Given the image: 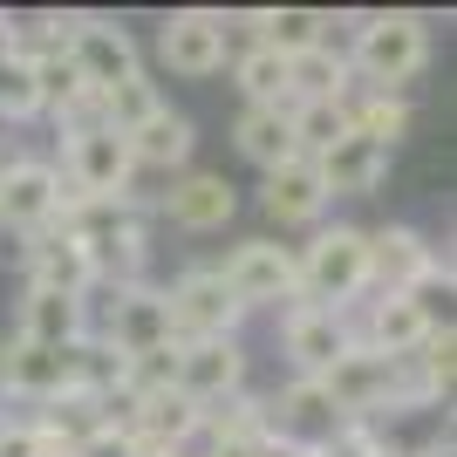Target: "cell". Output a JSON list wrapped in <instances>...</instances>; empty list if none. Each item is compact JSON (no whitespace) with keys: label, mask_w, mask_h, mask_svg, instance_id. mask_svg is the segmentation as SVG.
<instances>
[{"label":"cell","mask_w":457,"mask_h":457,"mask_svg":"<svg viewBox=\"0 0 457 457\" xmlns=\"http://www.w3.org/2000/svg\"><path fill=\"white\" fill-rule=\"evenodd\" d=\"M342 55H348V76L369 82V96H403L430 62V28L417 14H362Z\"/></svg>","instance_id":"cell-1"},{"label":"cell","mask_w":457,"mask_h":457,"mask_svg":"<svg viewBox=\"0 0 457 457\" xmlns=\"http://www.w3.org/2000/svg\"><path fill=\"white\" fill-rule=\"evenodd\" d=\"M294 280H301L307 307L342 314L348 301L369 294V232L362 226H321L301 253H294Z\"/></svg>","instance_id":"cell-2"},{"label":"cell","mask_w":457,"mask_h":457,"mask_svg":"<svg viewBox=\"0 0 457 457\" xmlns=\"http://www.w3.org/2000/svg\"><path fill=\"white\" fill-rule=\"evenodd\" d=\"M62 191L69 198H130V178H137V157H130V137L110 130L103 116H82V123H62Z\"/></svg>","instance_id":"cell-3"},{"label":"cell","mask_w":457,"mask_h":457,"mask_svg":"<svg viewBox=\"0 0 457 457\" xmlns=\"http://www.w3.org/2000/svg\"><path fill=\"white\" fill-rule=\"evenodd\" d=\"M314 382H321L328 403L355 423H376L382 410H403V362H389V355H376V348H362V342H348Z\"/></svg>","instance_id":"cell-4"},{"label":"cell","mask_w":457,"mask_h":457,"mask_svg":"<svg viewBox=\"0 0 457 457\" xmlns=\"http://www.w3.org/2000/svg\"><path fill=\"white\" fill-rule=\"evenodd\" d=\"M62 55H69V69H76V82L89 89V103L144 69L130 28H116V21H103V14H69L62 21Z\"/></svg>","instance_id":"cell-5"},{"label":"cell","mask_w":457,"mask_h":457,"mask_svg":"<svg viewBox=\"0 0 457 457\" xmlns=\"http://www.w3.org/2000/svg\"><path fill=\"white\" fill-rule=\"evenodd\" d=\"M164 307H171V335L178 342H205V335H239L246 307L232 301V287L219 280V267H185L164 287Z\"/></svg>","instance_id":"cell-6"},{"label":"cell","mask_w":457,"mask_h":457,"mask_svg":"<svg viewBox=\"0 0 457 457\" xmlns=\"http://www.w3.org/2000/svg\"><path fill=\"white\" fill-rule=\"evenodd\" d=\"M157 62H164L171 76H185V82L219 76V69L232 62L226 14H212V7H185V14H171L164 28H157Z\"/></svg>","instance_id":"cell-7"},{"label":"cell","mask_w":457,"mask_h":457,"mask_svg":"<svg viewBox=\"0 0 457 457\" xmlns=\"http://www.w3.org/2000/svg\"><path fill=\"white\" fill-rule=\"evenodd\" d=\"M219 280L232 287V301L246 307H294L301 301V280H294V246H273V239H246V246L226 253Z\"/></svg>","instance_id":"cell-8"},{"label":"cell","mask_w":457,"mask_h":457,"mask_svg":"<svg viewBox=\"0 0 457 457\" xmlns=\"http://www.w3.org/2000/svg\"><path fill=\"white\" fill-rule=\"evenodd\" d=\"M171 389L191 403V410H212L246 389V348L239 335H205V342H178V376Z\"/></svg>","instance_id":"cell-9"},{"label":"cell","mask_w":457,"mask_h":457,"mask_svg":"<svg viewBox=\"0 0 457 457\" xmlns=\"http://www.w3.org/2000/svg\"><path fill=\"white\" fill-rule=\"evenodd\" d=\"M62 205H69V191H62L55 164H41V157H7L0 164V226L35 239V232L62 226Z\"/></svg>","instance_id":"cell-10"},{"label":"cell","mask_w":457,"mask_h":457,"mask_svg":"<svg viewBox=\"0 0 457 457\" xmlns=\"http://www.w3.org/2000/svg\"><path fill=\"white\" fill-rule=\"evenodd\" d=\"M437 267H451V253H430L417 226H382L369 232V294H417Z\"/></svg>","instance_id":"cell-11"},{"label":"cell","mask_w":457,"mask_h":457,"mask_svg":"<svg viewBox=\"0 0 457 457\" xmlns=\"http://www.w3.org/2000/svg\"><path fill=\"white\" fill-rule=\"evenodd\" d=\"M103 342L130 362V355H151V348H171V307H164V287H123L110 294V314H103Z\"/></svg>","instance_id":"cell-12"},{"label":"cell","mask_w":457,"mask_h":457,"mask_svg":"<svg viewBox=\"0 0 457 457\" xmlns=\"http://www.w3.org/2000/svg\"><path fill=\"white\" fill-rule=\"evenodd\" d=\"M76 389V348H35V342H0V396L21 403H55Z\"/></svg>","instance_id":"cell-13"},{"label":"cell","mask_w":457,"mask_h":457,"mask_svg":"<svg viewBox=\"0 0 457 457\" xmlns=\"http://www.w3.org/2000/svg\"><path fill=\"white\" fill-rule=\"evenodd\" d=\"M355 417H342L335 403H328V389L321 382H307V376H294L280 389V396L267 403V430L273 437H287V444H307V451H321L335 430H348Z\"/></svg>","instance_id":"cell-14"},{"label":"cell","mask_w":457,"mask_h":457,"mask_svg":"<svg viewBox=\"0 0 457 457\" xmlns=\"http://www.w3.org/2000/svg\"><path fill=\"white\" fill-rule=\"evenodd\" d=\"M430 328H437V307H423L417 294H376L355 342L376 348V355H389V362H410V355L430 342Z\"/></svg>","instance_id":"cell-15"},{"label":"cell","mask_w":457,"mask_h":457,"mask_svg":"<svg viewBox=\"0 0 457 457\" xmlns=\"http://www.w3.org/2000/svg\"><path fill=\"white\" fill-rule=\"evenodd\" d=\"M280 342H287V355H294V376L314 382L348 342H355V328H348V314H328V307L294 301V307H287V321H280Z\"/></svg>","instance_id":"cell-16"},{"label":"cell","mask_w":457,"mask_h":457,"mask_svg":"<svg viewBox=\"0 0 457 457\" xmlns=\"http://www.w3.org/2000/svg\"><path fill=\"white\" fill-rule=\"evenodd\" d=\"M28 287L89 301V294H96V267H89V253H82V239H69L62 226L35 232V239H28Z\"/></svg>","instance_id":"cell-17"},{"label":"cell","mask_w":457,"mask_h":457,"mask_svg":"<svg viewBox=\"0 0 457 457\" xmlns=\"http://www.w3.org/2000/svg\"><path fill=\"white\" fill-rule=\"evenodd\" d=\"M232 212H239V191L226 185V171H185L164 191V219L178 232H219L232 226Z\"/></svg>","instance_id":"cell-18"},{"label":"cell","mask_w":457,"mask_h":457,"mask_svg":"<svg viewBox=\"0 0 457 457\" xmlns=\"http://www.w3.org/2000/svg\"><path fill=\"white\" fill-rule=\"evenodd\" d=\"M314 171H321L328 198H369V191L389 178V151L369 144L362 130H348V137H335V144L314 157Z\"/></svg>","instance_id":"cell-19"},{"label":"cell","mask_w":457,"mask_h":457,"mask_svg":"<svg viewBox=\"0 0 457 457\" xmlns=\"http://www.w3.org/2000/svg\"><path fill=\"white\" fill-rule=\"evenodd\" d=\"M82 335H89V301L41 294V287H28V294H21V328H14V342H35V348H76Z\"/></svg>","instance_id":"cell-20"},{"label":"cell","mask_w":457,"mask_h":457,"mask_svg":"<svg viewBox=\"0 0 457 457\" xmlns=\"http://www.w3.org/2000/svg\"><path fill=\"white\" fill-rule=\"evenodd\" d=\"M260 205H267V219H280V226H314L328 212V185H321V171H314V157H294V164L267 171Z\"/></svg>","instance_id":"cell-21"},{"label":"cell","mask_w":457,"mask_h":457,"mask_svg":"<svg viewBox=\"0 0 457 457\" xmlns=\"http://www.w3.org/2000/svg\"><path fill=\"white\" fill-rule=\"evenodd\" d=\"M348 96H355V76H348V55L335 41L287 55V110L294 103H348Z\"/></svg>","instance_id":"cell-22"},{"label":"cell","mask_w":457,"mask_h":457,"mask_svg":"<svg viewBox=\"0 0 457 457\" xmlns=\"http://www.w3.org/2000/svg\"><path fill=\"white\" fill-rule=\"evenodd\" d=\"M232 144H239V157H246L253 171L294 164V157H301V144H294V110H287V103H273V110H239Z\"/></svg>","instance_id":"cell-23"},{"label":"cell","mask_w":457,"mask_h":457,"mask_svg":"<svg viewBox=\"0 0 457 457\" xmlns=\"http://www.w3.org/2000/svg\"><path fill=\"white\" fill-rule=\"evenodd\" d=\"M191 144H198V130H191V116L185 110H151L144 123L130 130V157H137V171H185L191 164Z\"/></svg>","instance_id":"cell-24"},{"label":"cell","mask_w":457,"mask_h":457,"mask_svg":"<svg viewBox=\"0 0 457 457\" xmlns=\"http://www.w3.org/2000/svg\"><path fill=\"white\" fill-rule=\"evenodd\" d=\"M253 41L260 48H273V55H301V48H321V28L328 14H314V7H260V14H246Z\"/></svg>","instance_id":"cell-25"},{"label":"cell","mask_w":457,"mask_h":457,"mask_svg":"<svg viewBox=\"0 0 457 457\" xmlns=\"http://www.w3.org/2000/svg\"><path fill=\"white\" fill-rule=\"evenodd\" d=\"M232 82L246 96V110H273V103H287V55L246 41V48L232 55Z\"/></svg>","instance_id":"cell-26"},{"label":"cell","mask_w":457,"mask_h":457,"mask_svg":"<svg viewBox=\"0 0 457 457\" xmlns=\"http://www.w3.org/2000/svg\"><path fill=\"white\" fill-rule=\"evenodd\" d=\"M0 116L7 123H28L41 116V76H35V55H0Z\"/></svg>","instance_id":"cell-27"},{"label":"cell","mask_w":457,"mask_h":457,"mask_svg":"<svg viewBox=\"0 0 457 457\" xmlns=\"http://www.w3.org/2000/svg\"><path fill=\"white\" fill-rule=\"evenodd\" d=\"M355 123H348V103H294V144H301V157H321L335 137H348Z\"/></svg>","instance_id":"cell-28"},{"label":"cell","mask_w":457,"mask_h":457,"mask_svg":"<svg viewBox=\"0 0 457 457\" xmlns=\"http://www.w3.org/2000/svg\"><path fill=\"white\" fill-rule=\"evenodd\" d=\"M314 457H396V444H382L376 423H348V430H335Z\"/></svg>","instance_id":"cell-29"},{"label":"cell","mask_w":457,"mask_h":457,"mask_svg":"<svg viewBox=\"0 0 457 457\" xmlns=\"http://www.w3.org/2000/svg\"><path fill=\"white\" fill-rule=\"evenodd\" d=\"M260 457H314V451H307V444H287V437H273V430H267V444H260Z\"/></svg>","instance_id":"cell-30"},{"label":"cell","mask_w":457,"mask_h":457,"mask_svg":"<svg viewBox=\"0 0 457 457\" xmlns=\"http://www.w3.org/2000/svg\"><path fill=\"white\" fill-rule=\"evenodd\" d=\"M0 403H7V396H0Z\"/></svg>","instance_id":"cell-31"}]
</instances>
